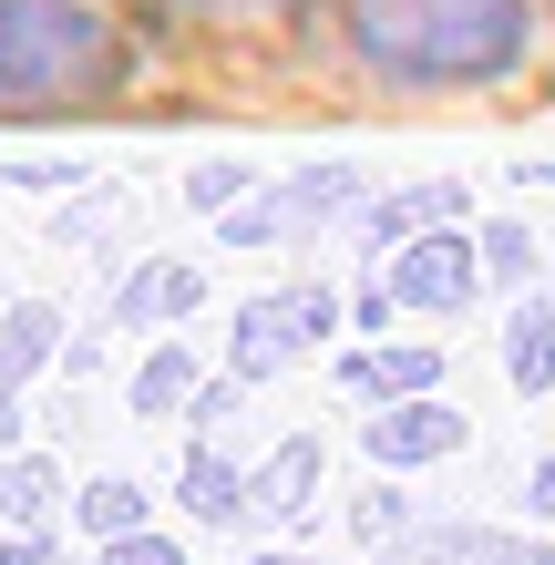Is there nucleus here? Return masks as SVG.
Listing matches in <instances>:
<instances>
[{"label": "nucleus", "instance_id": "1", "mask_svg": "<svg viewBox=\"0 0 555 565\" xmlns=\"http://www.w3.org/2000/svg\"><path fill=\"white\" fill-rule=\"evenodd\" d=\"M350 52L381 83H504L535 52V11L525 0H340Z\"/></svg>", "mask_w": 555, "mask_h": 565}, {"label": "nucleus", "instance_id": "2", "mask_svg": "<svg viewBox=\"0 0 555 565\" xmlns=\"http://www.w3.org/2000/svg\"><path fill=\"white\" fill-rule=\"evenodd\" d=\"M135 73L114 11L93 0H0V124H62L114 104Z\"/></svg>", "mask_w": 555, "mask_h": 565}, {"label": "nucleus", "instance_id": "3", "mask_svg": "<svg viewBox=\"0 0 555 565\" xmlns=\"http://www.w3.org/2000/svg\"><path fill=\"white\" fill-rule=\"evenodd\" d=\"M361 206H371L361 164H309V175H288L278 195H247L237 216H216V237L226 247H288V237H309V226H330V216H361Z\"/></svg>", "mask_w": 555, "mask_h": 565}, {"label": "nucleus", "instance_id": "4", "mask_svg": "<svg viewBox=\"0 0 555 565\" xmlns=\"http://www.w3.org/2000/svg\"><path fill=\"white\" fill-rule=\"evenodd\" d=\"M391 288H402V309H421V319H463L483 298L473 226H421V237H402L391 247Z\"/></svg>", "mask_w": 555, "mask_h": 565}, {"label": "nucleus", "instance_id": "5", "mask_svg": "<svg viewBox=\"0 0 555 565\" xmlns=\"http://www.w3.org/2000/svg\"><path fill=\"white\" fill-rule=\"evenodd\" d=\"M463 412L452 402H433V391H412V402H381L371 412V431H361V452L371 462H391V473H412V462H442V452H463Z\"/></svg>", "mask_w": 555, "mask_h": 565}, {"label": "nucleus", "instance_id": "6", "mask_svg": "<svg viewBox=\"0 0 555 565\" xmlns=\"http://www.w3.org/2000/svg\"><path fill=\"white\" fill-rule=\"evenodd\" d=\"M195 309H206V268H185V257H145L114 288V329H175Z\"/></svg>", "mask_w": 555, "mask_h": 565}, {"label": "nucleus", "instance_id": "7", "mask_svg": "<svg viewBox=\"0 0 555 565\" xmlns=\"http://www.w3.org/2000/svg\"><path fill=\"white\" fill-rule=\"evenodd\" d=\"M299 350H309V329H299L288 298H247V309L226 319V360H237V381H278Z\"/></svg>", "mask_w": 555, "mask_h": 565}, {"label": "nucleus", "instance_id": "8", "mask_svg": "<svg viewBox=\"0 0 555 565\" xmlns=\"http://www.w3.org/2000/svg\"><path fill=\"white\" fill-rule=\"evenodd\" d=\"M309 493H319V443H309V431H288V443L247 473V524H299Z\"/></svg>", "mask_w": 555, "mask_h": 565}, {"label": "nucleus", "instance_id": "9", "mask_svg": "<svg viewBox=\"0 0 555 565\" xmlns=\"http://www.w3.org/2000/svg\"><path fill=\"white\" fill-rule=\"evenodd\" d=\"M473 216V195L463 185H402V195H371L361 206V247H402V237H421V226H463Z\"/></svg>", "mask_w": 555, "mask_h": 565}, {"label": "nucleus", "instance_id": "10", "mask_svg": "<svg viewBox=\"0 0 555 565\" xmlns=\"http://www.w3.org/2000/svg\"><path fill=\"white\" fill-rule=\"evenodd\" d=\"M442 381V350H402V340H391V350H340V391H350V402H412V391H433Z\"/></svg>", "mask_w": 555, "mask_h": 565}, {"label": "nucleus", "instance_id": "11", "mask_svg": "<svg viewBox=\"0 0 555 565\" xmlns=\"http://www.w3.org/2000/svg\"><path fill=\"white\" fill-rule=\"evenodd\" d=\"M62 360V309L52 298H11L0 309V391H31Z\"/></svg>", "mask_w": 555, "mask_h": 565}, {"label": "nucleus", "instance_id": "12", "mask_svg": "<svg viewBox=\"0 0 555 565\" xmlns=\"http://www.w3.org/2000/svg\"><path fill=\"white\" fill-rule=\"evenodd\" d=\"M175 504H185L195 524H247V473H237L216 443H185V462H175Z\"/></svg>", "mask_w": 555, "mask_h": 565}, {"label": "nucleus", "instance_id": "13", "mask_svg": "<svg viewBox=\"0 0 555 565\" xmlns=\"http://www.w3.org/2000/svg\"><path fill=\"white\" fill-rule=\"evenodd\" d=\"M504 381L525 391V402L555 391V309H545V298H525V309L504 319Z\"/></svg>", "mask_w": 555, "mask_h": 565}, {"label": "nucleus", "instance_id": "14", "mask_svg": "<svg viewBox=\"0 0 555 565\" xmlns=\"http://www.w3.org/2000/svg\"><path fill=\"white\" fill-rule=\"evenodd\" d=\"M514 535H483V524H421V535L381 545V565H504Z\"/></svg>", "mask_w": 555, "mask_h": 565}, {"label": "nucleus", "instance_id": "15", "mask_svg": "<svg viewBox=\"0 0 555 565\" xmlns=\"http://www.w3.org/2000/svg\"><path fill=\"white\" fill-rule=\"evenodd\" d=\"M62 514V462L52 452H0V524H52Z\"/></svg>", "mask_w": 555, "mask_h": 565}, {"label": "nucleus", "instance_id": "16", "mask_svg": "<svg viewBox=\"0 0 555 565\" xmlns=\"http://www.w3.org/2000/svg\"><path fill=\"white\" fill-rule=\"evenodd\" d=\"M195 350H145V371H135V391H124V402H135L145 422H175V412H195Z\"/></svg>", "mask_w": 555, "mask_h": 565}, {"label": "nucleus", "instance_id": "17", "mask_svg": "<svg viewBox=\"0 0 555 565\" xmlns=\"http://www.w3.org/2000/svg\"><path fill=\"white\" fill-rule=\"evenodd\" d=\"M145 514H154V504H145V483H135V473H104V483H83V493H73V524H83L93 545H114V535H135Z\"/></svg>", "mask_w": 555, "mask_h": 565}, {"label": "nucleus", "instance_id": "18", "mask_svg": "<svg viewBox=\"0 0 555 565\" xmlns=\"http://www.w3.org/2000/svg\"><path fill=\"white\" fill-rule=\"evenodd\" d=\"M473 247H483V288H525V278H535V237H525V216H483V226H473Z\"/></svg>", "mask_w": 555, "mask_h": 565}, {"label": "nucleus", "instance_id": "19", "mask_svg": "<svg viewBox=\"0 0 555 565\" xmlns=\"http://www.w3.org/2000/svg\"><path fill=\"white\" fill-rule=\"evenodd\" d=\"M247 185H257V164H247V154H206V164L185 175V206H195V216H237V206H247Z\"/></svg>", "mask_w": 555, "mask_h": 565}, {"label": "nucleus", "instance_id": "20", "mask_svg": "<svg viewBox=\"0 0 555 565\" xmlns=\"http://www.w3.org/2000/svg\"><path fill=\"white\" fill-rule=\"evenodd\" d=\"M0 185H11V195H62V185H83V154H11Z\"/></svg>", "mask_w": 555, "mask_h": 565}, {"label": "nucleus", "instance_id": "21", "mask_svg": "<svg viewBox=\"0 0 555 565\" xmlns=\"http://www.w3.org/2000/svg\"><path fill=\"white\" fill-rule=\"evenodd\" d=\"M350 535H361V545H402L412 535V504H402V493H361V504H350Z\"/></svg>", "mask_w": 555, "mask_h": 565}, {"label": "nucleus", "instance_id": "22", "mask_svg": "<svg viewBox=\"0 0 555 565\" xmlns=\"http://www.w3.org/2000/svg\"><path fill=\"white\" fill-rule=\"evenodd\" d=\"M104 565H185V555H175V535L135 524V535H114V545H104Z\"/></svg>", "mask_w": 555, "mask_h": 565}, {"label": "nucleus", "instance_id": "23", "mask_svg": "<svg viewBox=\"0 0 555 565\" xmlns=\"http://www.w3.org/2000/svg\"><path fill=\"white\" fill-rule=\"evenodd\" d=\"M0 565H62V535L52 524H11V535H0Z\"/></svg>", "mask_w": 555, "mask_h": 565}, {"label": "nucleus", "instance_id": "24", "mask_svg": "<svg viewBox=\"0 0 555 565\" xmlns=\"http://www.w3.org/2000/svg\"><path fill=\"white\" fill-rule=\"evenodd\" d=\"M288 309H299L309 340H330V329H340V298H330V288H288Z\"/></svg>", "mask_w": 555, "mask_h": 565}, {"label": "nucleus", "instance_id": "25", "mask_svg": "<svg viewBox=\"0 0 555 565\" xmlns=\"http://www.w3.org/2000/svg\"><path fill=\"white\" fill-rule=\"evenodd\" d=\"M104 216H124V195H93V206H73V216L52 226V237H62V247H83V237H93V226H104Z\"/></svg>", "mask_w": 555, "mask_h": 565}, {"label": "nucleus", "instance_id": "26", "mask_svg": "<svg viewBox=\"0 0 555 565\" xmlns=\"http://www.w3.org/2000/svg\"><path fill=\"white\" fill-rule=\"evenodd\" d=\"M391 309H402V288H391V278H381V288H350V319H361V329H381Z\"/></svg>", "mask_w": 555, "mask_h": 565}, {"label": "nucleus", "instance_id": "27", "mask_svg": "<svg viewBox=\"0 0 555 565\" xmlns=\"http://www.w3.org/2000/svg\"><path fill=\"white\" fill-rule=\"evenodd\" d=\"M104 350H114V319L93 329V340H73V350H62V371H104Z\"/></svg>", "mask_w": 555, "mask_h": 565}, {"label": "nucleus", "instance_id": "28", "mask_svg": "<svg viewBox=\"0 0 555 565\" xmlns=\"http://www.w3.org/2000/svg\"><path fill=\"white\" fill-rule=\"evenodd\" d=\"M525 514H555V462H535V483H525Z\"/></svg>", "mask_w": 555, "mask_h": 565}, {"label": "nucleus", "instance_id": "29", "mask_svg": "<svg viewBox=\"0 0 555 565\" xmlns=\"http://www.w3.org/2000/svg\"><path fill=\"white\" fill-rule=\"evenodd\" d=\"M166 11H206V21H226V11H268V0H166Z\"/></svg>", "mask_w": 555, "mask_h": 565}, {"label": "nucleus", "instance_id": "30", "mask_svg": "<svg viewBox=\"0 0 555 565\" xmlns=\"http://www.w3.org/2000/svg\"><path fill=\"white\" fill-rule=\"evenodd\" d=\"M0 452H21V391H0Z\"/></svg>", "mask_w": 555, "mask_h": 565}, {"label": "nucleus", "instance_id": "31", "mask_svg": "<svg viewBox=\"0 0 555 565\" xmlns=\"http://www.w3.org/2000/svg\"><path fill=\"white\" fill-rule=\"evenodd\" d=\"M504 565H555V545H514V555H504Z\"/></svg>", "mask_w": 555, "mask_h": 565}, {"label": "nucleus", "instance_id": "32", "mask_svg": "<svg viewBox=\"0 0 555 565\" xmlns=\"http://www.w3.org/2000/svg\"><path fill=\"white\" fill-rule=\"evenodd\" d=\"M247 565H309V555H247Z\"/></svg>", "mask_w": 555, "mask_h": 565}, {"label": "nucleus", "instance_id": "33", "mask_svg": "<svg viewBox=\"0 0 555 565\" xmlns=\"http://www.w3.org/2000/svg\"><path fill=\"white\" fill-rule=\"evenodd\" d=\"M0 309H11V298H0Z\"/></svg>", "mask_w": 555, "mask_h": 565}]
</instances>
